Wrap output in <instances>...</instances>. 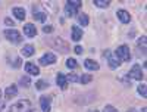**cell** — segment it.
I'll return each instance as SVG.
<instances>
[{
  "label": "cell",
  "instance_id": "cell-26",
  "mask_svg": "<svg viewBox=\"0 0 147 112\" xmlns=\"http://www.w3.org/2000/svg\"><path fill=\"white\" fill-rule=\"evenodd\" d=\"M147 86L146 84H141V86H138V93L143 96V97H147Z\"/></svg>",
  "mask_w": 147,
  "mask_h": 112
},
{
  "label": "cell",
  "instance_id": "cell-20",
  "mask_svg": "<svg viewBox=\"0 0 147 112\" xmlns=\"http://www.w3.org/2000/svg\"><path fill=\"white\" fill-rule=\"evenodd\" d=\"M50 44H52V46H55L56 49H59V50H62V47H60L62 44H63V46H68V44H66V43H65L62 39H59V37H57V39H53V40H50ZM62 52H63V50H62Z\"/></svg>",
  "mask_w": 147,
  "mask_h": 112
},
{
  "label": "cell",
  "instance_id": "cell-17",
  "mask_svg": "<svg viewBox=\"0 0 147 112\" xmlns=\"http://www.w3.org/2000/svg\"><path fill=\"white\" fill-rule=\"evenodd\" d=\"M12 14H13L15 18H18L19 21L25 19V9H24V7H13V9H12Z\"/></svg>",
  "mask_w": 147,
  "mask_h": 112
},
{
  "label": "cell",
  "instance_id": "cell-35",
  "mask_svg": "<svg viewBox=\"0 0 147 112\" xmlns=\"http://www.w3.org/2000/svg\"><path fill=\"white\" fill-rule=\"evenodd\" d=\"M90 112H99V111H96V109H94V111H90Z\"/></svg>",
  "mask_w": 147,
  "mask_h": 112
},
{
  "label": "cell",
  "instance_id": "cell-22",
  "mask_svg": "<svg viewBox=\"0 0 147 112\" xmlns=\"http://www.w3.org/2000/svg\"><path fill=\"white\" fill-rule=\"evenodd\" d=\"M93 80V77L90 75V74H82V75H80V83H82V84H87V83H90Z\"/></svg>",
  "mask_w": 147,
  "mask_h": 112
},
{
  "label": "cell",
  "instance_id": "cell-12",
  "mask_svg": "<svg viewBox=\"0 0 147 112\" xmlns=\"http://www.w3.org/2000/svg\"><path fill=\"white\" fill-rule=\"evenodd\" d=\"M22 30H24V34H25L27 37H35L37 35V28H35V25H32V24H25Z\"/></svg>",
  "mask_w": 147,
  "mask_h": 112
},
{
  "label": "cell",
  "instance_id": "cell-11",
  "mask_svg": "<svg viewBox=\"0 0 147 112\" xmlns=\"http://www.w3.org/2000/svg\"><path fill=\"white\" fill-rule=\"evenodd\" d=\"M25 71H27V74H30V75H38L40 74V68L37 65H34L32 62H27L25 64Z\"/></svg>",
  "mask_w": 147,
  "mask_h": 112
},
{
  "label": "cell",
  "instance_id": "cell-14",
  "mask_svg": "<svg viewBox=\"0 0 147 112\" xmlns=\"http://www.w3.org/2000/svg\"><path fill=\"white\" fill-rule=\"evenodd\" d=\"M18 94V87H16V84H12V86H9L7 89H6V99L7 100H10L12 97H15Z\"/></svg>",
  "mask_w": 147,
  "mask_h": 112
},
{
  "label": "cell",
  "instance_id": "cell-18",
  "mask_svg": "<svg viewBox=\"0 0 147 112\" xmlns=\"http://www.w3.org/2000/svg\"><path fill=\"white\" fill-rule=\"evenodd\" d=\"M32 53H34V46H32V44L24 46V47H22V50H21V55H22V56H25V58L32 56Z\"/></svg>",
  "mask_w": 147,
  "mask_h": 112
},
{
  "label": "cell",
  "instance_id": "cell-15",
  "mask_svg": "<svg viewBox=\"0 0 147 112\" xmlns=\"http://www.w3.org/2000/svg\"><path fill=\"white\" fill-rule=\"evenodd\" d=\"M71 31H72V40H74V41H80L81 37H82V30H81L78 25H74V27L71 28Z\"/></svg>",
  "mask_w": 147,
  "mask_h": 112
},
{
  "label": "cell",
  "instance_id": "cell-16",
  "mask_svg": "<svg viewBox=\"0 0 147 112\" xmlns=\"http://www.w3.org/2000/svg\"><path fill=\"white\" fill-rule=\"evenodd\" d=\"M84 67L87 68V69H90V71H97L100 67H99V64H97L96 60H93V59H85L84 60Z\"/></svg>",
  "mask_w": 147,
  "mask_h": 112
},
{
  "label": "cell",
  "instance_id": "cell-5",
  "mask_svg": "<svg viewBox=\"0 0 147 112\" xmlns=\"http://www.w3.org/2000/svg\"><path fill=\"white\" fill-rule=\"evenodd\" d=\"M105 58L107 59V64H109V67H110V69H116L121 64H119V60L115 58V55L110 52V50H106L105 52Z\"/></svg>",
  "mask_w": 147,
  "mask_h": 112
},
{
  "label": "cell",
  "instance_id": "cell-28",
  "mask_svg": "<svg viewBox=\"0 0 147 112\" xmlns=\"http://www.w3.org/2000/svg\"><path fill=\"white\" fill-rule=\"evenodd\" d=\"M103 112H118V109L115 106H112V105H106L105 109H103Z\"/></svg>",
  "mask_w": 147,
  "mask_h": 112
},
{
  "label": "cell",
  "instance_id": "cell-25",
  "mask_svg": "<svg viewBox=\"0 0 147 112\" xmlns=\"http://www.w3.org/2000/svg\"><path fill=\"white\" fill-rule=\"evenodd\" d=\"M19 84L24 86V87H30V86H31V80H30V77H22V78L19 80Z\"/></svg>",
  "mask_w": 147,
  "mask_h": 112
},
{
  "label": "cell",
  "instance_id": "cell-8",
  "mask_svg": "<svg viewBox=\"0 0 147 112\" xmlns=\"http://www.w3.org/2000/svg\"><path fill=\"white\" fill-rule=\"evenodd\" d=\"M32 15H34V18L37 21H40V22H46V19H47V14H46V12H40L37 5L32 6Z\"/></svg>",
  "mask_w": 147,
  "mask_h": 112
},
{
  "label": "cell",
  "instance_id": "cell-33",
  "mask_svg": "<svg viewBox=\"0 0 147 112\" xmlns=\"http://www.w3.org/2000/svg\"><path fill=\"white\" fill-rule=\"evenodd\" d=\"M127 112H137V111H136V109H128Z\"/></svg>",
  "mask_w": 147,
  "mask_h": 112
},
{
  "label": "cell",
  "instance_id": "cell-23",
  "mask_svg": "<svg viewBox=\"0 0 147 112\" xmlns=\"http://www.w3.org/2000/svg\"><path fill=\"white\" fill-rule=\"evenodd\" d=\"M94 5L99 6V7H109L110 2L109 0H94Z\"/></svg>",
  "mask_w": 147,
  "mask_h": 112
},
{
  "label": "cell",
  "instance_id": "cell-24",
  "mask_svg": "<svg viewBox=\"0 0 147 112\" xmlns=\"http://www.w3.org/2000/svg\"><path fill=\"white\" fill-rule=\"evenodd\" d=\"M66 67H68L69 69H75V68H77V60L72 59V58H69V59L66 60Z\"/></svg>",
  "mask_w": 147,
  "mask_h": 112
},
{
  "label": "cell",
  "instance_id": "cell-21",
  "mask_svg": "<svg viewBox=\"0 0 147 112\" xmlns=\"http://www.w3.org/2000/svg\"><path fill=\"white\" fill-rule=\"evenodd\" d=\"M49 87V81H44V80H38L35 83V89L37 90H44Z\"/></svg>",
  "mask_w": 147,
  "mask_h": 112
},
{
  "label": "cell",
  "instance_id": "cell-1",
  "mask_svg": "<svg viewBox=\"0 0 147 112\" xmlns=\"http://www.w3.org/2000/svg\"><path fill=\"white\" fill-rule=\"evenodd\" d=\"M9 112H35L30 103V100L27 99H22V100L13 103L10 108H9Z\"/></svg>",
  "mask_w": 147,
  "mask_h": 112
},
{
  "label": "cell",
  "instance_id": "cell-30",
  "mask_svg": "<svg viewBox=\"0 0 147 112\" xmlns=\"http://www.w3.org/2000/svg\"><path fill=\"white\" fill-rule=\"evenodd\" d=\"M5 24H6V25H9V27H13V25H15V24H13V21H12V19H9V18H6V19H5Z\"/></svg>",
  "mask_w": 147,
  "mask_h": 112
},
{
  "label": "cell",
  "instance_id": "cell-2",
  "mask_svg": "<svg viewBox=\"0 0 147 112\" xmlns=\"http://www.w3.org/2000/svg\"><path fill=\"white\" fill-rule=\"evenodd\" d=\"M113 55L119 60V64H121V62H129V59H131V52H129V47L127 44L119 46L116 50H115Z\"/></svg>",
  "mask_w": 147,
  "mask_h": 112
},
{
  "label": "cell",
  "instance_id": "cell-19",
  "mask_svg": "<svg viewBox=\"0 0 147 112\" xmlns=\"http://www.w3.org/2000/svg\"><path fill=\"white\" fill-rule=\"evenodd\" d=\"M77 18H78L80 25H82V27H87L88 25V15L87 14H78Z\"/></svg>",
  "mask_w": 147,
  "mask_h": 112
},
{
  "label": "cell",
  "instance_id": "cell-6",
  "mask_svg": "<svg viewBox=\"0 0 147 112\" xmlns=\"http://www.w3.org/2000/svg\"><path fill=\"white\" fill-rule=\"evenodd\" d=\"M56 62V55L55 53H46L44 56H41L40 58V60H38V64L40 65H52V64H55Z\"/></svg>",
  "mask_w": 147,
  "mask_h": 112
},
{
  "label": "cell",
  "instance_id": "cell-3",
  "mask_svg": "<svg viewBox=\"0 0 147 112\" xmlns=\"http://www.w3.org/2000/svg\"><path fill=\"white\" fill-rule=\"evenodd\" d=\"M80 7H81L80 0H69V2H66V6H65V14L72 18V16L78 15V9Z\"/></svg>",
  "mask_w": 147,
  "mask_h": 112
},
{
  "label": "cell",
  "instance_id": "cell-13",
  "mask_svg": "<svg viewBox=\"0 0 147 112\" xmlns=\"http://www.w3.org/2000/svg\"><path fill=\"white\" fill-rule=\"evenodd\" d=\"M56 83H57V86H59L62 90H66V87H68V80H66V75H65V74L59 72L57 77H56Z\"/></svg>",
  "mask_w": 147,
  "mask_h": 112
},
{
  "label": "cell",
  "instance_id": "cell-4",
  "mask_svg": "<svg viewBox=\"0 0 147 112\" xmlns=\"http://www.w3.org/2000/svg\"><path fill=\"white\" fill-rule=\"evenodd\" d=\"M5 37L13 44H18V43L22 41V35H21V33L18 30H12V28L5 30Z\"/></svg>",
  "mask_w": 147,
  "mask_h": 112
},
{
  "label": "cell",
  "instance_id": "cell-32",
  "mask_svg": "<svg viewBox=\"0 0 147 112\" xmlns=\"http://www.w3.org/2000/svg\"><path fill=\"white\" fill-rule=\"evenodd\" d=\"M3 108H5V102H0V112L3 111Z\"/></svg>",
  "mask_w": 147,
  "mask_h": 112
},
{
  "label": "cell",
  "instance_id": "cell-36",
  "mask_svg": "<svg viewBox=\"0 0 147 112\" xmlns=\"http://www.w3.org/2000/svg\"><path fill=\"white\" fill-rule=\"evenodd\" d=\"M0 97H2V90H0Z\"/></svg>",
  "mask_w": 147,
  "mask_h": 112
},
{
  "label": "cell",
  "instance_id": "cell-29",
  "mask_svg": "<svg viewBox=\"0 0 147 112\" xmlns=\"http://www.w3.org/2000/svg\"><path fill=\"white\" fill-rule=\"evenodd\" d=\"M43 31H44L46 34H50V33L53 31V25H46V27L43 28Z\"/></svg>",
  "mask_w": 147,
  "mask_h": 112
},
{
  "label": "cell",
  "instance_id": "cell-7",
  "mask_svg": "<svg viewBox=\"0 0 147 112\" xmlns=\"http://www.w3.org/2000/svg\"><path fill=\"white\" fill-rule=\"evenodd\" d=\"M40 105L43 112H50L52 111V100H50V96H41L40 97Z\"/></svg>",
  "mask_w": 147,
  "mask_h": 112
},
{
  "label": "cell",
  "instance_id": "cell-9",
  "mask_svg": "<svg viewBox=\"0 0 147 112\" xmlns=\"http://www.w3.org/2000/svg\"><path fill=\"white\" fill-rule=\"evenodd\" d=\"M116 16H118V19H119L122 24H128V22L131 21L129 12H127L125 9H119V10L116 12Z\"/></svg>",
  "mask_w": 147,
  "mask_h": 112
},
{
  "label": "cell",
  "instance_id": "cell-31",
  "mask_svg": "<svg viewBox=\"0 0 147 112\" xmlns=\"http://www.w3.org/2000/svg\"><path fill=\"white\" fill-rule=\"evenodd\" d=\"M75 53H78V55L82 53V47L81 46H75Z\"/></svg>",
  "mask_w": 147,
  "mask_h": 112
},
{
  "label": "cell",
  "instance_id": "cell-34",
  "mask_svg": "<svg viewBox=\"0 0 147 112\" xmlns=\"http://www.w3.org/2000/svg\"><path fill=\"white\" fill-rule=\"evenodd\" d=\"M146 111H147V109H146V106H144V108L141 109V112H146Z\"/></svg>",
  "mask_w": 147,
  "mask_h": 112
},
{
  "label": "cell",
  "instance_id": "cell-10",
  "mask_svg": "<svg viewBox=\"0 0 147 112\" xmlns=\"http://www.w3.org/2000/svg\"><path fill=\"white\" fill-rule=\"evenodd\" d=\"M129 77H132L134 80H141L144 75H143V71H141V67L140 65H134L131 69H129Z\"/></svg>",
  "mask_w": 147,
  "mask_h": 112
},
{
  "label": "cell",
  "instance_id": "cell-27",
  "mask_svg": "<svg viewBox=\"0 0 147 112\" xmlns=\"http://www.w3.org/2000/svg\"><path fill=\"white\" fill-rule=\"evenodd\" d=\"M78 77H80V75H75V74H69V75H66V80H68V81H72V83H75V81L80 80Z\"/></svg>",
  "mask_w": 147,
  "mask_h": 112
}]
</instances>
